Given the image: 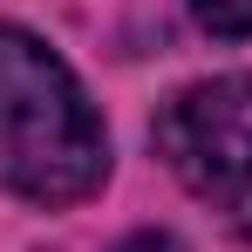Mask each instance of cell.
I'll list each match as a JSON object with an SVG mask.
<instances>
[{
	"mask_svg": "<svg viewBox=\"0 0 252 252\" xmlns=\"http://www.w3.org/2000/svg\"><path fill=\"white\" fill-rule=\"evenodd\" d=\"M109 177V136L75 68L28 28L0 21V191L75 205Z\"/></svg>",
	"mask_w": 252,
	"mask_h": 252,
	"instance_id": "6da1fadb",
	"label": "cell"
},
{
	"mask_svg": "<svg viewBox=\"0 0 252 252\" xmlns=\"http://www.w3.org/2000/svg\"><path fill=\"white\" fill-rule=\"evenodd\" d=\"M157 150L184 191L252 232V75H211L157 109Z\"/></svg>",
	"mask_w": 252,
	"mask_h": 252,
	"instance_id": "7a4b0ae2",
	"label": "cell"
},
{
	"mask_svg": "<svg viewBox=\"0 0 252 252\" xmlns=\"http://www.w3.org/2000/svg\"><path fill=\"white\" fill-rule=\"evenodd\" d=\"M184 7H191V21L205 34H225V41L252 34V0H184Z\"/></svg>",
	"mask_w": 252,
	"mask_h": 252,
	"instance_id": "3957f363",
	"label": "cell"
},
{
	"mask_svg": "<svg viewBox=\"0 0 252 252\" xmlns=\"http://www.w3.org/2000/svg\"><path fill=\"white\" fill-rule=\"evenodd\" d=\"M116 252H184V246H177L170 232H136V239H123Z\"/></svg>",
	"mask_w": 252,
	"mask_h": 252,
	"instance_id": "277c9868",
	"label": "cell"
}]
</instances>
